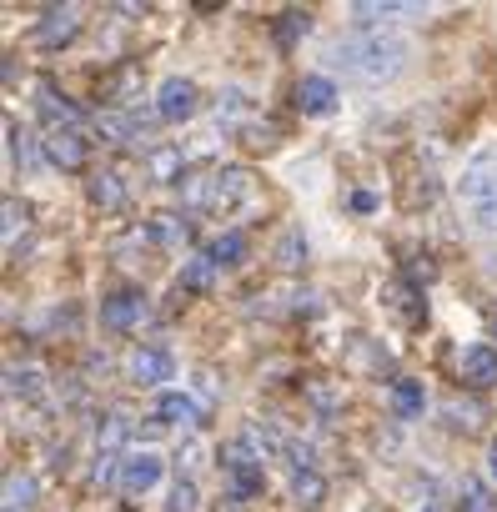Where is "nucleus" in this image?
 <instances>
[{
  "instance_id": "f257e3e1",
  "label": "nucleus",
  "mask_w": 497,
  "mask_h": 512,
  "mask_svg": "<svg viewBox=\"0 0 497 512\" xmlns=\"http://www.w3.org/2000/svg\"><path fill=\"white\" fill-rule=\"evenodd\" d=\"M332 61L352 81H362V86H387V81H397L407 71L412 41L397 36V31H357V36H347V41L332 46Z\"/></svg>"
},
{
  "instance_id": "f03ea898",
  "label": "nucleus",
  "mask_w": 497,
  "mask_h": 512,
  "mask_svg": "<svg viewBox=\"0 0 497 512\" xmlns=\"http://www.w3.org/2000/svg\"><path fill=\"white\" fill-rule=\"evenodd\" d=\"M221 472H226L236 502H252V497H262V487H267V477H262V452L246 442V437H236V442L221 447Z\"/></svg>"
},
{
  "instance_id": "7ed1b4c3",
  "label": "nucleus",
  "mask_w": 497,
  "mask_h": 512,
  "mask_svg": "<svg viewBox=\"0 0 497 512\" xmlns=\"http://www.w3.org/2000/svg\"><path fill=\"white\" fill-rule=\"evenodd\" d=\"M196 111H201V91H196V81H186V76H166L161 91H156V116H161V121H191Z\"/></svg>"
},
{
  "instance_id": "20e7f679",
  "label": "nucleus",
  "mask_w": 497,
  "mask_h": 512,
  "mask_svg": "<svg viewBox=\"0 0 497 512\" xmlns=\"http://www.w3.org/2000/svg\"><path fill=\"white\" fill-rule=\"evenodd\" d=\"M161 472H166V462L156 452H126L121 457V472H116V487L126 497H141V492H151L161 482Z\"/></svg>"
},
{
  "instance_id": "39448f33",
  "label": "nucleus",
  "mask_w": 497,
  "mask_h": 512,
  "mask_svg": "<svg viewBox=\"0 0 497 512\" xmlns=\"http://www.w3.org/2000/svg\"><path fill=\"white\" fill-rule=\"evenodd\" d=\"M457 196H467L472 206H477V201H492V196H497V151H477V156H472V161L462 166Z\"/></svg>"
},
{
  "instance_id": "423d86ee",
  "label": "nucleus",
  "mask_w": 497,
  "mask_h": 512,
  "mask_svg": "<svg viewBox=\"0 0 497 512\" xmlns=\"http://www.w3.org/2000/svg\"><path fill=\"white\" fill-rule=\"evenodd\" d=\"M131 377H136L141 387H166V382L176 377V357H171L166 347H136Z\"/></svg>"
},
{
  "instance_id": "0eeeda50",
  "label": "nucleus",
  "mask_w": 497,
  "mask_h": 512,
  "mask_svg": "<svg viewBox=\"0 0 497 512\" xmlns=\"http://www.w3.org/2000/svg\"><path fill=\"white\" fill-rule=\"evenodd\" d=\"M462 382L467 387H497V347L492 342H472L467 352H462Z\"/></svg>"
},
{
  "instance_id": "6e6552de",
  "label": "nucleus",
  "mask_w": 497,
  "mask_h": 512,
  "mask_svg": "<svg viewBox=\"0 0 497 512\" xmlns=\"http://www.w3.org/2000/svg\"><path fill=\"white\" fill-rule=\"evenodd\" d=\"M337 106V81L332 76H302L297 81V111L302 116H327Z\"/></svg>"
},
{
  "instance_id": "1a4fd4ad",
  "label": "nucleus",
  "mask_w": 497,
  "mask_h": 512,
  "mask_svg": "<svg viewBox=\"0 0 497 512\" xmlns=\"http://www.w3.org/2000/svg\"><path fill=\"white\" fill-rule=\"evenodd\" d=\"M76 31H81V11H76V6H61V11H46V21L36 26V41H41L46 51H56V46L76 41Z\"/></svg>"
},
{
  "instance_id": "9d476101",
  "label": "nucleus",
  "mask_w": 497,
  "mask_h": 512,
  "mask_svg": "<svg viewBox=\"0 0 497 512\" xmlns=\"http://www.w3.org/2000/svg\"><path fill=\"white\" fill-rule=\"evenodd\" d=\"M46 156H51L61 171H81V166H86V136H81L76 126H61V131H51Z\"/></svg>"
},
{
  "instance_id": "9b49d317",
  "label": "nucleus",
  "mask_w": 497,
  "mask_h": 512,
  "mask_svg": "<svg viewBox=\"0 0 497 512\" xmlns=\"http://www.w3.org/2000/svg\"><path fill=\"white\" fill-rule=\"evenodd\" d=\"M141 317H146V297H141V292H116V297L101 302V322H106L111 332H126V327H136Z\"/></svg>"
},
{
  "instance_id": "f8f14e48",
  "label": "nucleus",
  "mask_w": 497,
  "mask_h": 512,
  "mask_svg": "<svg viewBox=\"0 0 497 512\" xmlns=\"http://www.w3.org/2000/svg\"><path fill=\"white\" fill-rule=\"evenodd\" d=\"M156 417L176 422V427H201V402L186 397V392H161L156 397Z\"/></svg>"
},
{
  "instance_id": "ddd939ff",
  "label": "nucleus",
  "mask_w": 497,
  "mask_h": 512,
  "mask_svg": "<svg viewBox=\"0 0 497 512\" xmlns=\"http://www.w3.org/2000/svg\"><path fill=\"white\" fill-rule=\"evenodd\" d=\"M422 6H392V0H357L352 6V16L362 21V31H382V21L387 16H417Z\"/></svg>"
},
{
  "instance_id": "4468645a",
  "label": "nucleus",
  "mask_w": 497,
  "mask_h": 512,
  "mask_svg": "<svg viewBox=\"0 0 497 512\" xmlns=\"http://www.w3.org/2000/svg\"><path fill=\"white\" fill-rule=\"evenodd\" d=\"M6 141H11V161L31 176V171L41 166V146H36V136H31V131H21V126L11 121V126H6Z\"/></svg>"
},
{
  "instance_id": "2eb2a0df",
  "label": "nucleus",
  "mask_w": 497,
  "mask_h": 512,
  "mask_svg": "<svg viewBox=\"0 0 497 512\" xmlns=\"http://www.w3.org/2000/svg\"><path fill=\"white\" fill-rule=\"evenodd\" d=\"M246 186H252V176H246V171H221L216 181H211V206H236L241 196H246Z\"/></svg>"
},
{
  "instance_id": "dca6fc26",
  "label": "nucleus",
  "mask_w": 497,
  "mask_h": 512,
  "mask_svg": "<svg viewBox=\"0 0 497 512\" xmlns=\"http://www.w3.org/2000/svg\"><path fill=\"white\" fill-rule=\"evenodd\" d=\"M36 96H41V116H46V121H56V131H61V126H76V121H81V111H76V106H71L66 96H56V86H41Z\"/></svg>"
},
{
  "instance_id": "f3484780",
  "label": "nucleus",
  "mask_w": 497,
  "mask_h": 512,
  "mask_svg": "<svg viewBox=\"0 0 497 512\" xmlns=\"http://www.w3.org/2000/svg\"><path fill=\"white\" fill-rule=\"evenodd\" d=\"M392 407H397V417H422V407H427L422 382H412V377L392 382Z\"/></svg>"
},
{
  "instance_id": "a211bd4d",
  "label": "nucleus",
  "mask_w": 497,
  "mask_h": 512,
  "mask_svg": "<svg viewBox=\"0 0 497 512\" xmlns=\"http://www.w3.org/2000/svg\"><path fill=\"white\" fill-rule=\"evenodd\" d=\"M91 201H96L101 211H116V206L126 201V186H121V176H116V171H101V176H91Z\"/></svg>"
},
{
  "instance_id": "6ab92c4d",
  "label": "nucleus",
  "mask_w": 497,
  "mask_h": 512,
  "mask_svg": "<svg viewBox=\"0 0 497 512\" xmlns=\"http://www.w3.org/2000/svg\"><path fill=\"white\" fill-rule=\"evenodd\" d=\"M292 497L302 507H322L327 502V477L322 472H292Z\"/></svg>"
},
{
  "instance_id": "aec40b11",
  "label": "nucleus",
  "mask_w": 497,
  "mask_h": 512,
  "mask_svg": "<svg viewBox=\"0 0 497 512\" xmlns=\"http://www.w3.org/2000/svg\"><path fill=\"white\" fill-rule=\"evenodd\" d=\"M206 256H211L216 267H236L241 256H246V236H241V231H221V236L211 241V251H206Z\"/></svg>"
},
{
  "instance_id": "412c9836",
  "label": "nucleus",
  "mask_w": 497,
  "mask_h": 512,
  "mask_svg": "<svg viewBox=\"0 0 497 512\" xmlns=\"http://www.w3.org/2000/svg\"><path fill=\"white\" fill-rule=\"evenodd\" d=\"M211 272H216L211 256H191V262L181 267V292H201V287H211Z\"/></svg>"
},
{
  "instance_id": "4be33fe9",
  "label": "nucleus",
  "mask_w": 497,
  "mask_h": 512,
  "mask_svg": "<svg viewBox=\"0 0 497 512\" xmlns=\"http://www.w3.org/2000/svg\"><path fill=\"white\" fill-rule=\"evenodd\" d=\"M277 262H282V267H302V262H307V236H302V226H292V231L277 241Z\"/></svg>"
},
{
  "instance_id": "5701e85b",
  "label": "nucleus",
  "mask_w": 497,
  "mask_h": 512,
  "mask_svg": "<svg viewBox=\"0 0 497 512\" xmlns=\"http://www.w3.org/2000/svg\"><path fill=\"white\" fill-rule=\"evenodd\" d=\"M11 397H41V367H6Z\"/></svg>"
},
{
  "instance_id": "b1692460",
  "label": "nucleus",
  "mask_w": 497,
  "mask_h": 512,
  "mask_svg": "<svg viewBox=\"0 0 497 512\" xmlns=\"http://www.w3.org/2000/svg\"><path fill=\"white\" fill-rule=\"evenodd\" d=\"M462 512H497L492 492H487L477 477H462Z\"/></svg>"
},
{
  "instance_id": "393cba45",
  "label": "nucleus",
  "mask_w": 497,
  "mask_h": 512,
  "mask_svg": "<svg viewBox=\"0 0 497 512\" xmlns=\"http://www.w3.org/2000/svg\"><path fill=\"white\" fill-rule=\"evenodd\" d=\"M31 497H36L31 477H6V512H26Z\"/></svg>"
},
{
  "instance_id": "a878e982",
  "label": "nucleus",
  "mask_w": 497,
  "mask_h": 512,
  "mask_svg": "<svg viewBox=\"0 0 497 512\" xmlns=\"http://www.w3.org/2000/svg\"><path fill=\"white\" fill-rule=\"evenodd\" d=\"M307 31H312V16H307V11H287V16H282V26H277V41H282V46H292V41H297V36H307Z\"/></svg>"
},
{
  "instance_id": "bb28decb",
  "label": "nucleus",
  "mask_w": 497,
  "mask_h": 512,
  "mask_svg": "<svg viewBox=\"0 0 497 512\" xmlns=\"http://www.w3.org/2000/svg\"><path fill=\"white\" fill-rule=\"evenodd\" d=\"M467 221H472V231H487V236H497V196H492V201H477V206H467Z\"/></svg>"
},
{
  "instance_id": "cd10ccee",
  "label": "nucleus",
  "mask_w": 497,
  "mask_h": 512,
  "mask_svg": "<svg viewBox=\"0 0 497 512\" xmlns=\"http://www.w3.org/2000/svg\"><path fill=\"white\" fill-rule=\"evenodd\" d=\"M181 161H186V156H181V146H166V151H156V156H151V171H156V181H171V176L181 171Z\"/></svg>"
},
{
  "instance_id": "c85d7f7f",
  "label": "nucleus",
  "mask_w": 497,
  "mask_h": 512,
  "mask_svg": "<svg viewBox=\"0 0 497 512\" xmlns=\"http://www.w3.org/2000/svg\"><path fill=\"white\" fill-rule=\"evenodd\" d=\"M126 432H131V422L116 412V417H106V427H101V447H106V457H116V447L126 442Z\"/></svg>"
},
{
  "instance_id": "c756f323",
  "label": "nucleus",
  "mask_w": 497,
  "mask_h": 512,
  "mask_svg": "<svg viewBox=\"0 0 497 512\" xmlns=\"http://www.w3.org/2000/svg\"><path fill=\"white\" fill-rule=\"evenodd\" d=\"M166 512H196V482H191V477H176L171 507H166Z\"/></svg>"
},
{
  "instance_id": "7c9ffc66",
  "label": "nucleus",
  "mask_w": 497,
  "mask_h": 512,
  "mask_svg": "<svg viewBox=\"0 0 497 512\" xmlns=\"http://www.w3.org/2000/svg\"><path fill=\"white\" fill-rule=\"evenodd\" d=\"M151 236H156V241H171V236H176V216H156Z\"/></svg>"
},
{
  "instance_id": "2f4dec72",
  "label": "nucleus",
  "mask_w": 497,
  "mask_h": 512,
  "mask_svg": "<svg viewBox=\"0 0 497 512\" xmlns=\"http://www.w3.org/2000/svg\"><path fill=\"white\" fill-rule=\"evenodd\" d=\"M487 477H492V482H497V437H492V442H487Z\"/></svg>"
},
{
  "instance_id": "473e14b6",
  "label": "nucleus",
  "mask_w": 497,
  "mask_h": 512,
  "mask_svg": "<svg viewBox=\"0 0 497 512\" xmlns=\"http://www.w3.org/2000/svg\"><path fill=\"white\" fill-rule=\"evenodd\" d=\"M487 272H492V277H497V246H492V251H487Z\"/></svg>"
}]
</instances>
